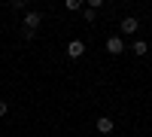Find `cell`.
<instances>
[{"mask_svg": "<svg viewBox=\"0 0 152 137\" xmlns=\"http://www.w3.org/2000/svg\"><path fill=\"white\" fill-rule=\"evenodd\" d=\"M24 31H37V28H40V24H43V12H37V9H28V12H24Z\"/></svg>", "mask_w": 152, "mask_h": 137, "instance_id": "obj_1", "label": "cell"}, {"mask_svg": "<svg viewBox=\"0 0 152 137\" xmlns=\"http://www.w3.org/2000/svg\"><path fill=\"white\" fill-rule=\"evenodd\" d=\"M125 49H128V46H125L122 34H113V37H107V52H110V55H122Z\"/></svg>", "mask_w": 152, "mask_h": 137, "instance_id": "obj_2", "label": "cell"}, {"mask_svg": "<svg viewBox=\"0 0 152 137\" xmlns=\"http://www.w3.org/2000/svg\"><path fill=\"white\" fill-rule=\"evenodd\" d=\"M137 31H140V21H137L134 15H125L122 18V37L125 34H137Z\"/></svg>", "mask_w": 152, "mask_h": 137, "instance_id": "obj_3", "label": "cell"}, {"mask_svg": "<svg viewBox=\"0 0 152 137\" xmlns=\"http://www.w3.org/2000/svg\"><path fill=\"white\" fill-rule=\"evenodd\" d=\"M67 55H70V58H82V55H85V43H82V40H70V43H67Z\"/></svg>", "mask_w": 152, "mask_h": 137, "instance_id": "obj_4", "label": "cell"}, {"mask_svg": "<svg viewBox=\"0 0 152 137\" xmlns=\"http://www.w3.org/2000/svg\"><path fill=\"white\" fill-rule=\"evenodd\" d=\"M113 128H116V125H113L110 116H100V119H97V131H100V134H110Z\"/></svg>", "mask_w": 152, "mask_h": 137, "instance_id": "obj_5", "label": "cell"}, {"mask_svg": "<svg viewBox=\"0 0 152 137\" xmlns=\"http://www.w3.org/2000/svg\"><path fill=\"white\" fill-rule=\"evenodd\" d=\"M131 52H134V55H140V58H143V55L149 52V46H146V40H137V43L131 46Z\"/></svg>", "mask_w": 152, "mask_h": 137, "instance_id": "obj_6", "label": "cell"}, {"mask_svg": "<svg viewBox=\"0 0 152 137\" xmlns=\"http://www.w3.org/2000/svg\"><path fill=\"white\" fill-rule=\"evenodd\" d=\"M64 9L67 12H79L82 9V0H64Z\"/></svg>", "mask_w": 152, "mask_h": 137, "instance_id": "obj_7", "label": "cell"}, {"mask_svg": "<svg viewBox=\"0 0 152 137\" xmlns=\"http://www.w3.org/2000/svg\"><path fill=\"white\" fill-rule=\"evenodd\" d=\"M94 15H97V12H94V9H88V6H85V9H82V18H85V21H88V24H91V21H94Z\"/></svg>", "mask_w": 152, "mask_h": 137, "instance_id": "obj_8", "label": "cell"}, {"mask_svg": "<svg viewBox=\"0 0 152 137\" xmlns=\"http://www.w3.org/2000/svg\"><path fill=\"white\" fill-rule=\"evenodd\" d=\"M12 9H18V12L24 9V12H28V0H12Z\"/></svg>", "mask_w": 152, "mask_h": 137, "instance_id": "obj_9", "label": "cell"}, {"mask_svg": "<svg viewBox=\"0 0 152 137\" xmlns=\"http://www.w3.org/2000/svg\"><path fill=\"white\" fill-rule=\"evenodd\" d=\"M6 113H9V104H6V101H0V119H3Z\"/></svg>", "mask_w": 152, "mask_h": 137, "instance_id": "obj_10", "label": "cell"}]
</instances>
